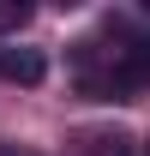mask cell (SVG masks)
<instances>
[{
  "mask_svg": "<svg viewBox=\"0 0 150 156\" xmlns=\"http://www.w3.org/2000/svg\"><path fill=\"white\" fill-rule=\"evenodd\" d=\"M0 78L42 84V78H48V54H42V48H0Z\"/></svg>",
  "mask_w": 150,
  "mask_h": 156,
  "instance_id": "1",
  "label": "cell"
},
{
  "mask_svg": "<svg viewBox=\"0 0 150 156\" xmlns=\"http://www.w3.org/2000/svg\"><path fill=\"white\" fill-rule=\"evenodd\" d=\"M24 18H30V6H24V0H0V36L24 30Z\"/></svg>",
  "mask_w": 150,
  "mask_h": 156,
  "instance_id": "2",
  "label": "cell"
},
{
  "mask_svg": "<svg viewBox=\"0 0 150 156\" xmlns=\"http://www.w3.org/2000/svg\"><path fill=\"white\" fill-rule=\"evenodd\" d=\"M90 156H132V144L120 132H114V138H90Z\"/></svg>",
  "mask_w": 150,
  "mask_h": 156,
  "instance_id": "3",
  "label": "cell"
},
{
  "mask_svg": "<svg viewBox=\"0 0 150 156\" xmlns=\"http://www.w3.org/2000/svg\"><path fill=\"white\" fill-rule=\"evenodd\" d=\"M0 156H30V150H0Z\"/></svg>",
  "mask_w": 150,
  "mask_h": 156,
  "instance_id": "4",
  "label": "cell"
}]
</instances>
